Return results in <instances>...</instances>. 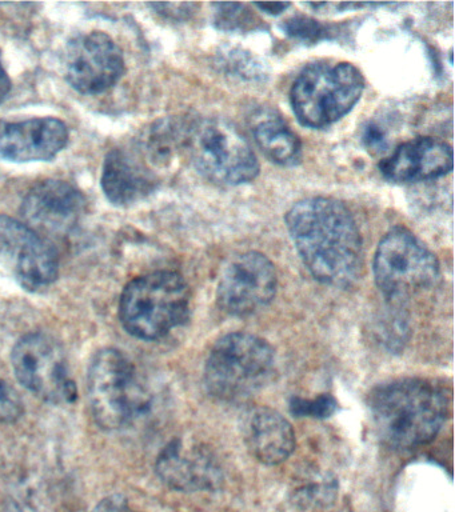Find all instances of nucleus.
Masks as SVG:
<instances>
[{
  "label": "nucleus",
  "mask_w": 455,
  "mask_h": 512,
  "mask_svg": "<svg viewBox=\"0 0 455 512\" xmlns=\"http://www.w3.org/2000/svg\"><path fill=\"white\" fill-rule=\"evenodd\" d=\"M285 220L299 256L318 282L339 288L357 282L363 267V242L345 204L310 196L293 204Z\"/></svg>",
  "instance_id": "nucleus-1"
},
{
  "label": "nucleus",
  "mask_w": 455,
  "mask_h": 512,
  "mask_svg": "<svg viewBox=\"0 0 455 512\" xmlns=\"http://www.w3.org/2000/svg\"><path fill=\"white\" fill-rule=\"evenodd\" d=\"M370 415L383 444L393 450L425 446L442 430L449 415V396L430 380L405 378L381 384L371 392Z\"/></svg>",
  "instance_id": "nucleus-2"
},
{
  "label": "nucleus",
  "mask_w": 455,
  "mask_h": 512,
  "mask_svg": "<svg viewBox=\"0 0 455 512\" xmlns=\"http://www.w3.org/2000/svg\"><path fill=\"white\" fill-rule=\"evenodd\" d=\"M191 294L185 278L174 271L138 276L123 288L119 319L135 338L158 340L190 316Z\"/></svg>",
  "instance_id": "nucleus-3"
},
{
  "label": "nucleus",
  "mask_w": 455,
  "mask_h": 512,
  "mask_svg": "<svg viewBox=\"0 0 455 512\" xmlns=\"http://www.w3.org/2000/svg\"><path fill=\"white\" fill-rule=\"evenodd\" d=\"M274 367V350L265 339L249 332H231L211 348L203 379L213 398L237 403L265 387Z\"/></svg>",
  "instance_id": "nucleus-4"
},
{
  "label": "nucleus",
  "mask_w": 455,
  "mask_h": 512,
  "mask_svg": "<svg viewBox=\"0 0 455 512\" xmlns=\"http://www.w3.org/2000/svg\"><path fill=\"white\" fill-rule=\"evenodd\" d=\"M365 90V79L354 64H310L295 79L291 107L303 126L325 128L349 114Z\"/></svg>",
  "instance_id": "nucleus-5"
},
{
  "label": "nucleus",
  "mask_w": 455,
  "mask_h": 512,
  "mask_svg": "<svg viewBox=\"0 0 455 512\" xmlns=\"http://www.w3.org/2000/svg\"><path fill=\"white\" fill-rule=\"evenodd\" d=\"M87 392L95 422L103 430L129 426L150 404L133 362L117 348L95 354L87 375Z\"/></svg>",
  "instance_id": "nucleus-6"
},
{
  "label": "nucleus",
  "mask_w": 455,
  "mask_h": 512,
  "mask_svg": "<svg viewBox=\"0 0 455 512\" xmlns=\"http://www.w3.org/2000/svg\"><path fill=\"white\" fill-rule=\"evenodd\" d=\"M183 152L203 178L221 186H241L259 174L258 158L250 143L225 119L189 123Z\"/></svg>",
  "instance_id": "nucleus-7"
},
{
  "label": "nucleus",
  "mask_w": 455,
  "mask_h": 512,
  "mask_svg": "<svg viewBox=\"0 0 455 512\" xmlns=\"http://www.w3.org/2000/svg\"><path fill=\"white\" fill-rule=\"evenodd\" d=\"M375 283L389 299H403L433 286L439 276L434 252L406 227L391 228L374 255Z\"/></svg>",
  "instance_id": "nucleus-8"
},
{
  "label": "nucleus",
  "mask_w": 455,
  "mask_h": 512,
  "mask_svg": "<svg viewBox=\"0 0 455 512\" xmlns=\"http://www.w3.org/2000/svg\"><path fill=\"white\" fill-rule=\"evenodd\" d=\"M11 362L19 383L43 402L63 406L77 400L78 388L66 356L51 336L42 332L22 336L13 348Z\"/></svg>",
  "instance_id": "nucleus-9"
},
{
  "label": "nucleus",
  "mask_w": 455,
  "mask_h": 512,
  "mask_svg": "<svg viewBox=\"0 0 455 512\" xmlns=\"http://www.w3.org/2000/svg\"><path fill=\"white\" fill-rule=\"evenodd\" d=\"M277 286V270L266 255L242 252L225 264L219 276L218 306L229 315H253L271 303Z\"/></svg>",
  "instance_id": "nucleus-10"
},
{
  "label": "nucleus",
  "mask_w": 455,
  "mask_h": 512,
  "mask_svg": "<svg viewBox=\"0 0 455 512\" xmlns=\"http://www.w3.org/2000/svg\"><path fill=\"white\" fill-rule=\"evenodd\" d=\"M125 71L121 47L105 32L79 34L67 43L66 79L83 95L103 94L122 79Z\"/></svg>",
  "instance_id": "nucleus-11"
},
{
  "label": "nucleus",
  "mask_w": 455,
  "mask_h": 512,
  "mask_svg": "<svg viewBox=\"0 0 455 512\" xmlns=\"http://www.w3.org/2000/svg\"><path fill=\"white\" fill-rule=\"evenodd\" d=\"M0 254L27 290H41L58 278L59 258L53 244L26 223L5 215H0Z\"/></svg>",
  "instance_id": "nucleus-12"
},
{
  "label": "nucleus",
  "mask_w": 455,
  "mask_h": 512,
  "mask_svg": "<svg viewBox=\"0 0 455 512\" xmlns=\"http://www.w3.org/2000/svg\"><path fill=\"white\" fill-rule=\"evenodd\" d=\"M155 472L166 487L179 492L217 491L225 480L221 463L209 447L181 438L163 448Z\"/></svg>",
  "instance_id": "nucleus-13"
},
{
  "label": "nucleus",
  "mask_w": 455,
  "mask_h": 512,
  "mask_svg": "<svg viewBox=\"0 0 455 512\" xmlns=\"http://www.w3.org/2000/svg\"><path fill=\"white\" fill-rule=\"evenodd\" d=\"M69 128L46 116L21 122L0 120V160L13 163L50 162L69 144Z\"/></svg>",
  "instance_id": "nucleus-14"
},
{
  "label": "nucleus",
  "mask_w": 455,
  "mask_h": 512,
  "mask_svg": "<svg viewBox=\"0 0 455 512\" xmlns=\"http://www.w3.org/2000/svg\"><path fill=\"white\" fill-rule=\"evenodd\" d=\"M85 207V195L74 184L46 179L27 191L21 212L27 226L37 232H67L82 218Z\"/></svg>",
  "instance_id": "nucleus-15"
},
{
  "label": "nucleus",
  "mask_w": 455,
  "mask_h": 512,
  "mask_svg": "<svg viewBox=\"0 0 455 512\" xmlns=\"http://www.w3.org/2000/svg\"><path fill=\"white\" fill-rule=\"evenodd\" d=\"M378 168L383 178L394 183L435 179L453 170V150L442 140L421 136L402 143Z\"/></svg>",
  "instance_id": "nucleus-16"
},
{
  "label": "nucleus",
  "mask_w": 455,
  "mask_h": 512,
  "mask_svg": "<svg viewBox=\"0 0 455 512\" xmlns=\"http://www.w3.org/2000/svg\"><path fill=\"white\" fill-rule=\"evenodd\" d=\"M241 434L250 455L266 466L285 462L297 446L289 420L270 407L247 410L242 416Z\"/></svg>",
  "instance_id": "nucleus-17"
},
{
  "label": "nucleus",
  "mask_w": 455,
  "mask_h": 512,
  "mask_svg": "<svg viewBox=\"0 0 455 512\" xmlns=\"http://www.w3.org/2000/svg\"><path fill=\"white\" fill-rule=\"evenodd\" d=\"M107 200L117 207H129L147 198L158 179L145 160L125 148L107 152L101 178Z\"/></svg>",
  "instance_id": "nucleus-18"
},
{
  "label": "nucleus",
  "mask_w": 455,
  "mask_h": 512,
  "mask_svg": "<svg viewBox=\"0 0 455 512\" xmlns=\"http://www.w3.org/2000/svg\"><path fill=\"white\" fill-rule=\"evenodd\" d=\"M254 139L263 154L279 166L294 167L301 162V139L281 118L261 120L254 128Z\"/></svg>",
  "instance_id": "nucleus-19"
},
{
  "label": "nucleus",
  "mask_w": 455,
  "mask_h": 512,
  "mask_svg": "<svg viewBox=\"0 0 455 512\" xmlns=\"http://www.w3.org/2000/svg\"><path fill=\"white\" fill-rule=\"evenodd\" d=\"M337 410V399L330 394H322L314 399L293 398L290 402L291 414L297 418L327 419Z\"/></svg>",
  "instance_id": "nucleus-20"
},
{
  "label": "nucleus",
  "mask_w": 455,
  "mask_h": 512,
  "mask_svg": "<svg viewBox=\"0 0 455 512\" xmlns=\"http://www.w3.org/2000/svg\"><path fill=\"white\" fill-rule=\"evenodd\" d=\"M215 26L219 30L234 31L253 24L254 15L241 3H215Z\"/></svg>",
  "instance_id": "nucleus-21"
},
{
  "label": "nucleus",
  "mask_w": 455,
  "mask_h": 512,
  "mask_svg": "<svg viewBox=\"0 0 455 512\" xmlns=\"http://www.w3.org/2000/svg\"><path fill=\"white\" fill-rule=\"evenodd\" d=\"M283 31L291 38L301 40V42L315 43L325 39L329 34V28L309 16H293L283 23Z\"/></svg>",
  "instance_id": "nucleus-22"
},
{
  "label": "nucleus",
  "mask_w": 455,
  "mask_h": 512,
  "mask_svg": "<svg viewBox=\"0 0 455 512\" xmlns=\"http://www.w3.org/2000/svg\"><path fill=\"white\" fill-rule=\"evenodd\" d=\"M25 412L23 402L18 392L0 378V422L15 423L21 419Z\"/></svg>",
  "instance_id": "nucleus-23"
},
{
  "label": "nucleus",
  "mask_w": 455,
  "mask_h": 512,
  "mask_svg": "<svg viewBox=\"0 0 455 512\" xmlns=\"http://www.w3.org/2000/svg\"><path fill=\"white\" fill-rule=\"evenodd\" d=\"M150 8L162 18L175 20L190 19L194 14L195 8L198 7L197 3H150Z\"/></svg>",
  "instance_id": "nucleus-24"
},
{
  "label": "nucleus",
  "mask_w": 455,
  "mask_h": 512,
  "mask_svg": "<svg viewBox=\"0 0 455 512\" xmlns=\"http://www.w3.org/2000/svg\"><path fill=\"white\" fill-rule=\"evenodd\" d=\"M93 512H141L134 510L133 507L130 506L129 502L125 496L122 495H111L107 496V498L101 500L95 506Z\"/></svg>",
  "instance_id": "nucleus-25"
},
{
  "label": "nucleus",
  "mask_w": 455,
  "mask_h": 512,
  "mask_svg": "<svg viewBox=\"0 0 455 512\" xmlns=\"http://www.w3.org/2000/svg\"><path fill=\"white\" fill-rule=\"evenodd\" d=\"M363 142L371 151L381 152L386 148V135L377 124H369L363 132Z\"/></svg>",
  "instance_id": "nucleus-26"
},
{
  "label": "nucleus",
  "mask_w": 455,
  "mask_h": 512,
  "mask_svg": "<svg viewBox=\"0 0 455 512\" xmlns=\"http://www.w3.org/2000/svg\"><path fill=\"white\" fill-rule=\"evenodd\" d=\"M11 91V79L7 74L5 66H3L2 58H0V103L7 98Z\"/></svg>",
  "instance_id": "nucleus-27"
},
{
  "label": "nucleus",
  "mask_w": 455,
  "mask_h": 512,
  "mask_svg": "<svg viewBox=\"0 0 455 512\" xmlns=\"http://www.w3.org/2000/svg\"><path fill=\"white\" fill-rule=\"evenodd\" d=\"M255 6L259 8V10H262L263 12H266V14L277 16L281 15L282 12H285L287 8L291 6L290 3H255Z\"/></svg>",
  "instance_id": "nucleus-28"
}]
</instances>
